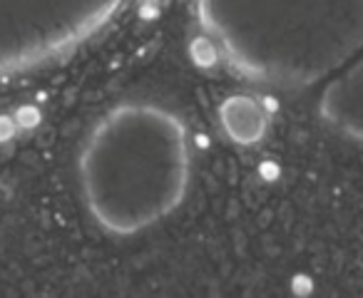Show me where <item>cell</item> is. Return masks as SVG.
Listing matches in <instances>:
<instances>
[{"label": "cell", "mask_w": 363, "mask_h": 298, "mask_svg": "<svg viewBox=\"0 0 363 298\" xmlns=\"http://www.w3.org/2000/svg\"><path fill=\"white\" fill-rule=\"evenodd\" d=\"M150 3H155V0H150Z\"/></svg>", "instance_id": "obj_6"}, {"label": "cell", "mask_w": 363, "mask_h": 298, "mask_svg": "<svg viewBox=\"0 0 363 298\" xmlns=\"http://www.w3.org/2000/svg\"><path fill=\"white\" fill-rule=\"evenodd\" d=\"M125 0H0V75H16L90 40Z\"/></svg>", "instance_id": "obj_3"}, {"label": "cell", "mask_w": 363, "mask_h": 298, "mask_svg": "<svg viewBox=\"0 0 363 298\" xmlns=\"http://www.w3.org/2000/svg\"><path fill=\"white\" fill-rule=\"evenodd\" d=\"M199 23L242 77L363 142V0H199Z\"/></svg>", "instance_id": "obj_1"}, {"label": "cell", "mask_w": 363, "mask_h": 298, "mask_svg": "<svg viewBox=\"0 0 363 298\" xmlns=\"http://www.w3.org/2000/svg\"><path fill=\"white\" fill-rule=\"evenodd\" d=\"M219 125L237 144H257L264 139L269 117L264 105L252 95H229L219 105Z\"/></svg>", "instance_id": "obj_4"}, {"label": "cell", "mask_w": 363, "mask_h": 298, "mask_svg": "<svg viewBox=\"0 0 363 298\" xmlns=\"http://www.w3.org/2000/svg\"><path fill=\"white\" fill-rule=\"evenodd\" d=\"M75 174L87 217L110 236H137L172 217L187 197V127L160 102H120L85 134Z\"/></svg>", "instance_id": "obj_2"}, {"label": "cell", "mask_w": 363, "mask_h": 298, "mask_svg": "<svg viewBox=\"0 0 363 298\" xmlns=\"http://www.w3.org/2000/svg\"><path fill=\"white\" fill-rule=\"evenodd\" d=\"M192 55H194V60H197L199 65H212V62L219 57V47L209 35L207 38H197V40H194V45H192Z\"/></svg>", "instance_id": "obj_5"}]
</instances>
